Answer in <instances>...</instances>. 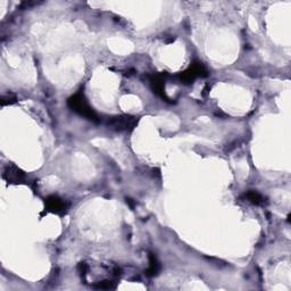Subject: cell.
<instances>
[{
  "label": "cell",
  "instance_id": "cell-8",
  "mask_svg": "<svg viewBox=\"0 0 291 291\" xmlns=\"http://www.w3.org/2000/svg\"><path fill=\"white\" fill-rule=\"evenodd\" d=\"M245 198L248 200V202L254 204V205H257V206H263L265 204V198L263 197V196L255 191V190H249V191H247L245 193Z\"/></svg>",
  "mask_w": 291,
  "mask_h": 291
},
{
  "label": "cell",
  "instance_id": "cell-2",
  "mask_svg": "<svg viewBox=\"0 0 291 291\" xmlns=\"http://www.w3.org/2000/svg\"><path fill=\"white\" fill-rule=\"evenodd\" d=\"M67 104L73 112L77 113L79 115H81L83 118H86L90 121L96 122V123L99 122V116L91 108V106L88 104L87 99L82 92H77L75 94H73V96L68 99Z\"/></svg>",
  "mask_w": 291,
  "mask_h": 291
},
{
  "label": "cell",
  "instance_id": "cell-5",
  "mask_svg": "<svg viewBox=\"0 0 291 291\" xmlns=\"http://www.w3.org/2000/svg\"><path fill=\"white\" fill-rule=\"evenodd\" d=\"M45 206L47 210L56 215H64L68 209V204L65 200L55 195L49 196L48 198H46Z\"/></svg>",
  "mask_w": 291,
  "mask_h": 291
},
{
  "label": "cell",
  "instance_id": "cell-1",
  "mask_svg": "<svg viewBox=\"0 0 291 291\" xmlns=\"http://www.w3.org/2000/svg\"><path fill=\"white\" fill-rule=\"evenodd\" d=\"M81 278L94 289L112 290L116 288L121 269L110 264H89L83 262L79 265Z\"/></svg>",
  "mask_w": 291,
  "mask_h": 291
},
{
  "label": "cell",
  "instance_id": "cell-9",
  "mask_svg": "<svg viewBox=\"0 0 291 291\" xmlns=\"http://www.w3.org/2000/svg\"><path fill=\"white\" fill-rule=\"evenodd\" d=\"M161 269V265L160 262L157 261L156 256L154 254H150L149 255V268L147 269V275L148 277H155V275L158 274Z\"/></svg>",
  "mask_w": 291,
  "mask_h": 291
},
{
  "label": "cell",
  "instance_id": "cell-3",
  "mask_svg": "<svg viewBox=\"0 0 291 291\" xmlns=\"http://www.w3.org/2000/svg\"><path fill=\"white\" fill-rule=\"evenodd\" d=\"M138 124V118L131 115H119L109 119L107 126L114 131L132 130Z\"/></svg>",
  "mask_w": 291,
  "mask_h": 291
},
{
  "label": "cell",
  "instance_id": "cell-6",
  "mask_svg": "<svg viewBox=\"0 0 291 291\" xmlns=\"http://www.w3.org/2000/svg\"><path fill=\"white\" fill-rule=\"evenodd\" d=\"M150 84L154 92L163 98L164 100H168L166 93H165V74H156L150 77Z\"/></svg>",
  "mask_w": 291,
  "mask_h": 291
},
{
  "label": "cell",
  "instance_id": "cell-4",
  "mask_svg": "<svg viewBox=\"0 0 291 291\" xmlns=\"http://www.w3.org/2000/svg\"><path fill=\"white\" fill-rule=\"evenodd\" d=\"M207 75L205 66L200 62H193L186 71L180 74V79L183 83H191L197 77H203Z\"/></svg>",
  "mask_w": 291,
  "mask_h": 291
},
{
  "label": "cell",
  "instance_id": "cell-10",
  "mask_svg": "<svg viewBox=\"0 0 291 291\" xmlns=\"http://www.w3.org/2000/svg\"><path fill=\"white\" fill-rule=\"evenodd\" d=\"M16 102V98L14 96H9V97H4L2 100V105L3 106H6V105H12Z\"/></svg>",
  "mask_w": 291,
  "mask_h": 291
},
{
  "label": "cell",
  "instance_id": "cell-7",
  "mask_svg": "<svg viewBox=\"0 0 291 291\" xmlns=\"http://www.w3.org/2000/svg\"><path fill=\"white\" fill-rule=\"evenodd\" d=\"M4 178L10 183H22L25 180V174L15 165H8L4 171Z\"/></svg>",
  "mask_w": 291,
  "mask_h": 291
}]
</instances>
